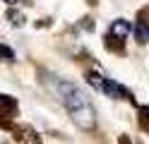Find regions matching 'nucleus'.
I'll return each instance as SVG.
<instances>
[{
  "instance_id": "obj_8",
  "label": "nucleus",
  "mask_w": 149,
  "mask_h": 144,
  "mask_svg": "<svg viewBox=\"0 0 149 144\" xmlns=\"http://www.w3.org/2000/svg\"><path fill=\"white\" fill-rule=\"evenodd\" d=\"M10 19H12V24H24V15H19V12H10Z\"/></svg>"
},
{
  "instance_id": "obj_2",
  "label": "nucleus",
  "mask_w": 149,
  "mask_h": 144,
  "mask_svg": "<svg viewBox=\"0 0 149 144\" xmlns=\"http://www.w3.org/2000/svg\"><path fill=\"white\" fill-rule=\"evenodd\" d=\"M87 79H89V84L94 86V89L104 91L106 96H111V99L135 101V96H132V91H130V89H125L123 84H118V82H113V79H108V77L99 74V72H89V74H87Z\"/></svg>"
},
{
  "instance_id": "obj_5",
  "label": "nucleus",
  "mask_w": 149,
  "mask_h": 144,
  "mask_svg": "<svg viewBox=\"0 0 149 144\" xmlns=\"http://www.w3.org/2000/svg\"><path fill=\"white\" fill-rule=\"evenodd\" d=\"M135 38L139 43H147L149 41V24L144 22V17H139V22L135 24Z\"/></svg>"
},
{
  "instance_id": "obj_1",
  "label": "nucleus",
  "mask_w": 149,
  "mask_h": 144,
  "mask_svg": "<svg viewBox=\"0 0 149 144\" xmlns=\"http://www.w3.org/2000/svg\"><path fill=\"white\" fill-rule=\"evenodd\" d=\"M58 96H60L63 106L68 108L72 122L77 125L79 130L91 132L96 127V111H94V106H91V101L87 99V94L82 91L77 84L58 82Z\"/></svg>"
},
{
  "instance_id": "obj_3",
  "label": "nucleus",
  "mask_w": 149,
  "mask_h": 144,
  "mask_svg": "<svg viewBox=\"0 0 149 144\" xmlns=\"http://www.w3.org/2000/svg\"><path fill=\"white\" fill-rule=\"evenodd\" d=\"M130 34V24L125 22V19H116L113 24H111L108 29V38H106V46L111 48V51H123L125 48V38Z\"/></svg>"
},
{
  "instance_id": "obj_6",
  "label": "nucleus",
  "mask_w": 149,
  "mask_h": 144,
  "mask_svg": "<svg viewBox=\"0 0 149 144\" xmlns=\"http://www.w3.org/2000/svg\"><path fill=\"white\" fill-rule=\"evenodd\" d=\"M139 127H144L149 132V106H142V108H139Z\"/></svg>"
},
{
  "instance_id": "obj_9",
  "label": "nucleus",
  "mask_w": 149,
  "mask_h": 144,
  "mask_svg": "<svg viewBox=\"0 0 149 144\" xmlns=\"http://www.w3.org/2000/svg\"><path fill=\"white\" fill-rule=\"evenodd\" d=\"M5 3H7V5H15V3H17V0H5Z\"/></svg>"
},
{
  "instance_id": "obj_7",
  "label": "nucleus",
  "mask_w": 149,
  "mask_h": 144,
  "mask_svg": "<svg viewBox=\"0 0 149 144\" xmlns=\"http://www.w3.org/2000/svg\"><path fill=\"white\" fill-rule=\"evenodd\" d=\"M0 60L5 63H15V51L10 46H0Z\"/></svg>"
},
{
  "instance_id": "obj_4",
  "label": "nucleus",
  "mask_w": 149,
  "mask_h": 144,
  "mask_svg": "<svg viewBox=\"0 0 149 144\" xmlns=\"http://www.w3.org/2000/svg\"><path fill=\"white\" fill-rule=\"evenodd\" d=\"M17 113V101L7 94H0V115H15Z\"/></svg>"
}]
</instances>
